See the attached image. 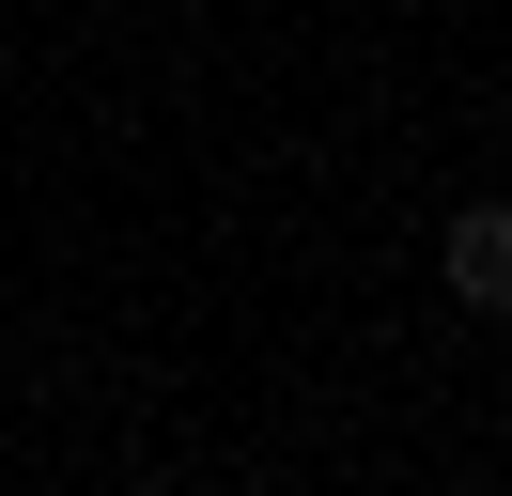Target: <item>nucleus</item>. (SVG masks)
I'll return each instance as SVG.
<instances>
[{"label":"nucleus","mask_w":512,"mask_h":496,"mask_svg":"<svg viewBox=\"0 0 512 496\" xmlns=\"http://www.w3.org/2000/svg\"><path fill=\"white\" fill-rule=\"evenodd\" d=\"M435 264H450V295H466V310H512V202H466Z\"/></svg>","instance_id":"obj_1"}]
</instances>
